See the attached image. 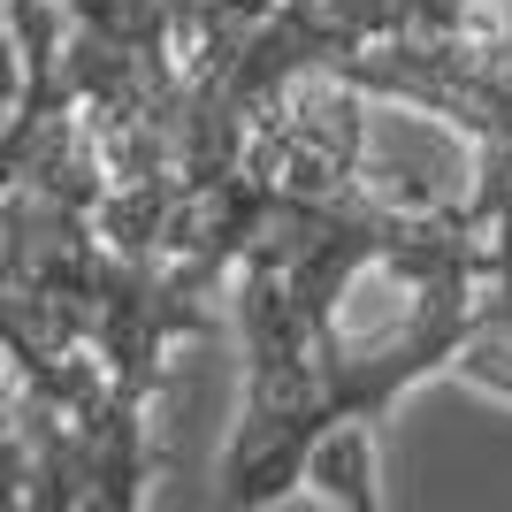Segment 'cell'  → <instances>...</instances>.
Wrapping results in <instances>:
<instances>
[{"mask_svg": "<svg viewBox=\"0 0 512 512\" xmlns=\"http://www.w3.org/2000/svg\"><path fill=\"white\" fill-rule=\"evenodd\" d=\"M8 344V497L23 512H138L153 482L146 413L153 398L130 390L92 344Z\"/></svg>", "mask_w": 512, "mask_h": 512, "instance_id": "obj_2", "label": "cell"}, {"mask_svg": "<svg viewBox=\"0 0 512 512\" xmlns=\"http://www.w3.org/2000/svg\"><path fill=\"white\" fill-rule=\"evenodd\" d=\"M214 291L184 283L169 260L123 253L92 207L0 184V337L92 344L130 390L161 398L169 344L214 337Z\"/></svg>", "mask_w": 512, "mask_h": 512, "instance_id": "obj_1", "label": "cell"}, {"mask_svg": "<svg viewBox=\"0 0 512 512\" xmlns=\"http://www.w3.org/2000/svg\"><path fill=\"white\" fill-rule=\"evenodd\" d=\"M337 77H352L367 100L421 107L474 146L467 214L497 237L505 291H512V0H490L474 23L375 39Z\"/></svg>", "mask_w": 512, "mask_h": 512, "instance_id": "obj_3", "label": "cell"}]
</instances>
